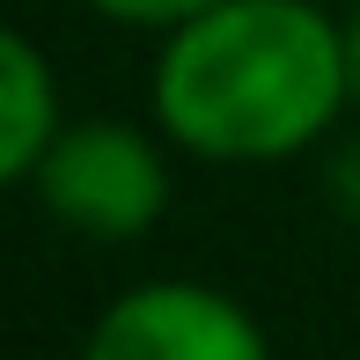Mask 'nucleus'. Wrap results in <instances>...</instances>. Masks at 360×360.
Wrapping results in <instances>:
<instances>
[{
  "label": "nucleus",
  "mask_w": 360,
  "mask_h": 360,
  "mask_svg": "<svg viewBox=\"0 0 360 360\" xmlns=\"http://www.w3.org/2000/svg\"><path fill=\"white\" fill-rule=\"evenodd\" d=\"M169 133L133 118H81L59 125V140L37 162V206L74 236L133 243L169 214Z\"/></svg>",
  "instance_id": "2"
},
{
  "label": "nucleus",
  "mask_w": 360,
  "mask_h": 360,
  "mask_svg": "<svg viewBox=\"0 0 360 360\" xmlns=\"http://www.w3.org/2000/svg\"><path fill=\"white\" fill-rule=\"evenodd\" d=\"M346 67H353V96H360V8L346 15Z\"/></svg>",
  "instance_id": "7"
},
{
  "label": "nucleus",
  "mask_w": 360,
  "mask_h": 360,
  "mask_svg": "<svg viewBox=\"0 0 360 360\" xmlns=\"http://www.w3.org/2000/svg\"><path fill=\"white\" fill-rule=\"evenodd\" d=\"M81 360H272L257 316L206 280H140L81 338Z\"/></svg>",
  "instance_id": "3"
},
{
  "label": "nucleus",
  "mask_w": 360,
  "mask_h": 360,
  "mask_svg": "<svg viewBox=\"0 0 360 360\" xmlns=\"http://www.w3.org/2000/svg\"><path fill=\"white\" fill-rule=\"evenodd\" d=\"M59 81L52 59L0 22V184H30L44 162V147L59 140Z\"/></svg>",
  "instance_id": "4"
},
{
  "label": "nucleus",
  "mask_w": 360,
  "mask_h": 360,
  "mask_svg": "<svg viewBox=\"0 0 360 360\" xmlns=\"http://www.w3.org/2000/svg\"><path fill=\"white\" fill-rule=\"evenodd\" d=\"M331 199H338V214L360 221V140H346L331 155Z\"/></svg>",
  "instance_id": "6"
},
{
  "label": "nucleus",
  "mask_w": 360,
  "mask_h": 360,
  "mask_svg": "<svg viewBox=\"0 0 360 360\" xmlns=\"http://www.w3.org/2000/svg\"><path fill=\"white\" fill-rule=\"evenodd\" d=\"M346 96V22L316 0H214L162 30L155 125L199 162H287L331 140Z\"/></svg>",
  "instance_id": "1"
},
{
  "label": "nucleus",
  "mask_w": 360,
  "mask_h": 360,
  "mask_svg": "<svg viewBox=\"0 0 360 360\" xmlns=\"http://www.w3.org/2000/svg\"><path fill=\"white\" fill-rule=\"evenodd\" d=\"M89 8L110 15V22H125V30H176L199 8H214V0H89Z\"/></svg>",
  "instance_id": "5"
}]
</instances>
